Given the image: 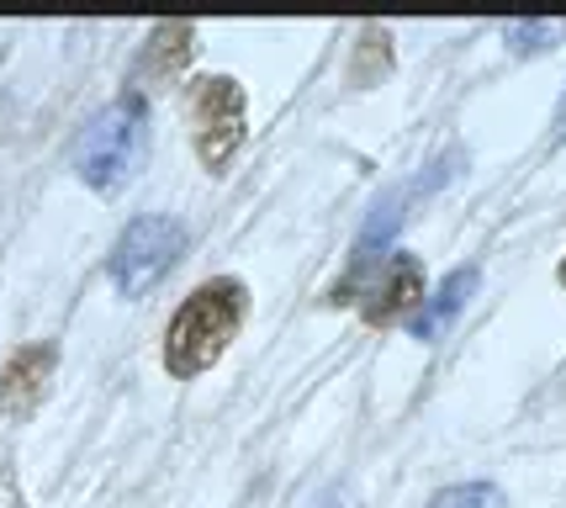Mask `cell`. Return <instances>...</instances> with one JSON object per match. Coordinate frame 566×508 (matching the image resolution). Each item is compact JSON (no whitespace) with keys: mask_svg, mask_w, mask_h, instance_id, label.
Masks as SVG:
<instances>
[{"mask_svg":"<svg viewBox=\"0 0 566 508\" xmlns=\"http://www.w3.org/2000/svg\"><path fill=\"white\" fill-rule=\"evenodd\" d=\"M53 365H59V344L53 339H38V344H22L11 365L0 371V413L11 418H27V413L43 403V392L53 382Z\"/></svg>","mask_w":566,"mask_h":508,"instance_id":"6","label":"cell"},{"mask_svg":"<svg viewBox=\"0 0 566 508\" xmlns=\"http://www.w3.org/2000/svg\"><path fill=\"white\" fill-rule=\"evenodd\" d=\"M191 49H197V27L191 22H159L144 43L138 80H175V74L191 64Z\"/></svg>","mask_w":566,"mask_h":508,"instance_id":"8","label":"cell"},{"mask_svg":"<svg viewBox=\"0 0 566 508\" xmlns=\"http://www.w3.org/2000/svg\"><path fill=\"white\" fill-rule=\"evenodd\" d=\"M244 313H249V287L239 276L201 281V287L175 308L170 329H165V371L180 376V382L212 371V365L222 361V350L233 344Z\"/></svg>","mask_w":566,"mask_h":508,"instance_id":"1","label":"cell"},{"mask_svg":"<svg viewBox=\"0 0 566 508\" xmlns=\"http://www.w3.org/2000/svg\"><path fill=\"white\" fill-rule=\"evenodd\" d=\"M148 148V101L138 91L117 96L106 112H101L85 133H80V148H74V169L91 191L112 196L133 180V169L144 165Z\"/></svg>","mask_w":566,"mask_h":508,"instance_id":"2","label":"cell"},{"mask_svg":"<svg viewBox=\"0 0 566 508\" xmlns=\"http://www.w3.org/2000/svg\"><path fill=\"white\" fill-rule=\"evenodd\" d=\"M423 302V266L419 255H392L387 266H376V281H366L360 291V313L370 329H387L413 318V308Z\"/></svg>","mask_w":566,"mask_h":508,"instance_id":"5","label":"cell"},{"mask_svg":"<svg viewBox=\"0 0 566 508\" xmlns=\"http://www.w3.org/2000/svg\"><path fill=\"white\" fill-rule=\"evenodd\" d=\"M476 281H482V276H476L471 266H467V270H450V276L440 281V291H434V297L423 302L419 313L408 318V329H413V339H423V344H434V339L450 334V323H455V318H461V308L471 302V291H476Z\"/></svg>","mask_w":566,"mask_h":508,"instance_id":"7","label":"cell"},{"mask_svg":"<svg viewBox=\"0 0 566 508\" xmlns=\"http://www.w3.org/2000/svg\"><path fill=\"white\" fill-rule=\"evenodd\" d=\"M562 287H566V260H562Z\"/></svg>","mask_w":566,"mask_h":508,"instance_id":"12","label":"cell"},{"mask_svg":"<svg viewBox=\"0 0 566 508\" xmlns=\"http://www.w3.org/2000/svg\"><path fill=\"white\" fill-rule=\"evenodd\" d=\"M186 112H191L197 159L222 175V165L244 144V85L228 80V74H201V80H191Z\"/></svg>","mask_w":566,"mask_h":508,"instance_id":"4","label":"cell"},{"mask_svg":"<svg viewBox=\"0 0 566 508\" xmlns=\"http://www.w3.org/2000/svg\"><path fill=\"white\" fill-rule=\"evenodd\" d=\"M360 53H366V64L355 70V80H360V85H376V80H381V70L392 64V49H387V38H381V32L370 27L366 43H360Z\"/></svg>","mask_w":566,"mask_h":508,"instance_id":"10","label":"cell"},{"mask_svg":"<svg viewBox=\"0 0 566 508\" xmlns=\"http://www.w3.org/2000/svg\"><path fill=\"white\" fill-rule=\"evenodd\" d=\"M556 138H566V96H562V106H556Z\"/></svg>","mask_w":566,"mask_h":508,"instance_id":"11","label":"cell"},{"mask_svg":"<svg viewBox=\"0 0 566 508\" xmlns=\"http://www.w3.org/2000/svg\"><path fill=\"white\" fill-rule=\"evenodd\" d=\"M429 508H503V493L493 483H461V487H444L434 493Z\"/></svg>","mask_w":566,"mask_h":508,"instance_id":"9","label":"cell"},{"mask_svg":"<svg viewBox=\"0 0 566 508\" xmlns=\"http://www.w3.org/2000/svg\"><path fill=\"white\" fill-rule=\"evenodd\" d=\"M186 249V228L170 212H148L123 228V239L112 249V287L123 297H144L154 281H165L170 266Z\"/></svg>","mask_w":566,"mask_h":508,"instance_id":"3","label":"cell"}]
</instances>
